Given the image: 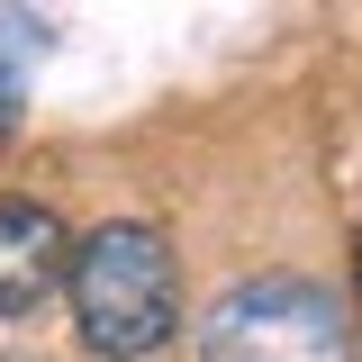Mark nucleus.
<instances>
[{"label": "nucleus", "mask_w": 362, "mask_h": 362, "mask_svg": "<svg viewBox=\"0 0 362 362\" xmlns=\"http://www.w3.org/2000/svg\"><path fill=\"white\" fill-rule=\"evenodd\" d=\"M64 299H73V326H82L90 354L109 362H145L173 344L181 326V272H173V245L154 226H90L73 245V272H64Z\"/></svg>", "instance_id": "nucleus-1"}, {"label": "nucleus", "mask_w": 362, "mask_h": 362, "mask_svg": "<svg viewBox=\"0 0 362 362\" xmlns=\"http://www.w3.org/2000/svg\"><path fill=\"white\" fill-rule=\"evenodd\" d=\"M199 362H354V335H344V308L317 281L263 272V281H235L209 308Z\"/></svg>", "instance_id": "nucleus-2"}, {"label": "nucleus", "mask_w": 362, "mask_h": 362, "mask_svg": "<svg viewBox=\"0 0 362 362\" xmlns=\"http://www.w3.org/2000/svg\"><path fill=\"white\" fill-rule=\"evenodd\" d=\"M73 272V235L37 199H0V317H37Z\"/></svg>", "instance_id": "nucleus-3"}, {"label": "nucleus", "mask_w": 362, "mask_h": 362, "mask_svg": "<svg viewBox=\"0 0 362 362\" xmlns=\"http://www.w3.org/2000/svg\"><path fill=\"white\" fill-rule=\"evenodd\" d=\"M37 54H45V18L0 9V127H18V90H28V64Z\"/></svg>", "instance_id": "nucleus-4"}, {"label": "nucleus", "mask_w": 362, "mask_h": 362, "mask_svg": "<svg viewBox=\"0 0 362 362\" xmlns=\"http://www.w3.org/2000/svg\"><path fill=\"white\" fill-rule=\"evenodd\" d=\"M354 308H362V235H354Z\"/></svg>", "instance_id": "nucleus-5"}]
</instances>
